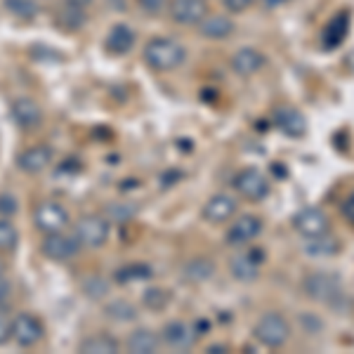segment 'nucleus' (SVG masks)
<instances>
[{
	"mask_svg": "<svg viewBox=\"0 0 354 354\" xmlns=\"http://www.w3.org/2000/svg\"><path fill=\"white\" fill-rule=\"evenodd\" d=\"M182 274H185L187 281L203 283V281H208V279L215 274V265H213V260H208V258H194V260H189L185 265Z\"/></svg>",
	"mask_w": 354,
	"mask_h": 354,
	"instance_id": "24",
	"label": "nucleus"
},
{
	"mask_svg": "<svg viewBox=\"0 0 354 354\" xmlns=\"http://www.w3.org/2000/svg\"><path fill=\"white\" fill-rule=\"evenodd\" d=\"M347 26H350V17H347V15H338L333 21H330V26L326 28V36H324V41H326L328 48L338 45L342 38H345Z\"/></svg>",
	"mask_w": 354,
	"mask_h": 354,
	"instance_id": "27",
	"label": "nucleus"
},
{
	"mask_svg": "<svg viewBox=\"0 0 354 354\" xmlns=\"http://www.w3.org/2000/svg\"><path fill=\"white\" fill-rule=\"evenodd\" d=\"M135 41H137V36H135V28L133 26H128V24H113L109 28V36H106V50H109L111 55H116V57H121V55H128L130 50L135 48Z\"/></svg>",
	"mask_w": 354,
	"mask_h": 354,
	"instance_id": "18",
	"label": "nucleus"
},
{
	"mask_svg": "<svg viewBox=\"0 0 354 354\" xmlns=\"http://www.w3.org/2000/svg\"><path fill=\"white\" fill-rule=\"evenodd\" d=\"M260 232H262V220L258 215H241L239 220H234V225L227 232V243L248 245L260 236Z\"/></svg>",
	"mask_w": 354,
	"mask_h": 354,
	"instance_id": "12",
	"label": "nucleus"
},
{
	"mask_svg": "<svg viewBox=\"0 0 354 354\" xmlns=\"http://www.w3.org/2000/svg\"><path fill=\"white\" fill-rule=\"evenodd\" d=\"M230 64H232V71L236 73V76L248 78V76H255V73L265 66V55L255 48H241L232 55Z\"/></svg>",
	"mask_w": 354,
	"mask_h": 354,
	"instance_id": "16",
	"label": "nucleus"
},
{
	"mask_svg": "<svg viewBox=\"0 0 354 354\" xmlns=\"http://www.w3.org/2000/svg\"><path fill=\"white\" fill-rule=\"evenodd\" d=\"M43 333H45V328H43V324H41V319H38V317L26 314V312H21V314H17V317H15L12 338L17 340V345H21V347L38 345V342L43 340Z\"/></svg>",
	"mask_w": 354,
	"mask_h": 354,
	"instance_id": "10",
	"label": "nucleus"
},
{
	"mask_svg": "<svg viewBox=\"0 0 354 354\" xmlns=\"http://www.w3.org/2000/svg\"><path fill=\"white\" fill-rule=\"evenodd\" d=\"M81 248H83V243L78 241L76 234H73V236H66V234H62V232L48 234L41 243V250H43L45 258L57 260V262L76 258V255L81 253Z\"/></svg>",
	"mask_w": 354,
	"mask_h": 354,
	"instance_id": "8",
	"label": "nucleus"
},
{
	"mask_svg": "<svg viewBox=\"0 0 354 354\" xmlns=\"http://www.w3.org/2000/svg\"><path fill=\"white\" fill-rule=\"evenodd\" d=\"M274 123H277V128L281 130V133H286L288 137H300L305 135L307 130V121L305 116L293 109V106H279L277 111H274Z\"/></svg>",
	"mask_w": 354,
	"mask_h": 354,
	"instance_id": "20",
	"label": "nucleus"
},
{
	"mask_svg": "<svg viewBox=\"0 0 354 354\" xmlns=\"http://www.w3.org/2000/svg\"><path fill=\"white\" fill-rule=\"evenodd\" d=\"M293 230L298 232L302 239H317V236H322V234H328L330 220L322 208L307 205V208H302L293 215Z\"/></svg>",
	"mask_w": 354,
	"mask_h": 354,
	"instance_id": "4",
	"label": "nucleus"
},
{
	"mask_svg": "<svg viewBox=\"0 0 354 354\" xmlns=\"http://www.w3.org/2000/svg\"><path fill=\"white\" fill-rule=\"evenodd\" d=\"M5 10L17 19H36L38 15V3L36 0H5Z\"/></svg>",
	"mask_w": 354,
	"mask_h": 354,
	"instance_id": "26",
	"label": "nucleus"
},
{
	"mask_svg": "<svg viewBox=\"0 0 354 354\" xmlns=\"http://www.w3.org/2000/svg\"><path fill=\"white\" fill-rule=\"evenodd\" d=\"M10 113H12L15 123L19 125L21 130H33L43 123L41 106H38V102H33L31 97H19V100H15Z\"/></svg>",
	"mask_w": 354,
	"mask_h": 354,
	"instance_id": "15",
	"label": "nucleus"
},
{
	"mask_svg": "<svg viewBox=\"0 0 354 354\" xmlns=\"http://www.w3.org/2000/svg\"><path fill=\"white\" fill-rule=\"evenodd\" d=\"M76 236L88 248H102L109 241V222L102 215H83L76 222Z\"/></svg>",
	"mask_w": 354,
	"mask_h": 354,
	"instance_id": "7",
	"label": "nucleus"
},
{
	"mask_svg": "<svg viewBox=\"0 0 354 354\" xmlns=\"http://www.w3.org/2000/svg\"><path fill=\"white\" fill-rule=\"evenodd\" d=\"M17 208H19V203H17L12 194H0V215L10 218V215L17 213Z\"/></svg>",
	"mask_w": 354,
	"mask_h": 354,
	"instance_id": "35",
	"label": "nucleus"
},
{
	"mask_svg": "<svg viewBox=\"0 0 354 354\" xmlns=\"http://www.w3.org/2000/svg\"><path fill=\"white\" fill-rule=\"evenodd\" d=\"M135 213H137V208L128 203H116V205H111V208H106V218L116 220V222H128Z\"/></svg>",
	"mask_w": 354,
	"mask_h": 354,
	"instance_id": "32",
	"label": "nucleus"
},
{
	"mask_svg": "<svg viewBox=\"0 0 354 354\" xmlns=\"http://www.w3.org/2000/svg\"><path fill=\"white\" fill-rule=\"evenodd\" d=\"M10 338H12V324L5 317H0V345H5Z\"/></svg>",
	"mask_w": 354,
	"mask_h": 354,
	"instance_id": "37",
	"label": "nucleus"
},
{
	"mask_svg": "<svg viewBox=\"0 0 354 354\" xmlns=\"http://www.w3.org/2000/svg\"><path fill=\"white\" fill-rule=\"evenodd\" d=\"M17 239H19V234H17L12 222L0 220V250H12L17 245Z\"/></svg>",
	"mask_w": 354,
	"mask_h": 354,
	"instance_id": "31",
	"label": "nucleus"
},
{
	"mask_svg": "<svg viewBox=\"0 0 354 354\" xmlns=\"http://www.w3.org/2000/svg\"><path fill=\"white\" fill-rule=\"evenodd\" d=\"M302 288H305L307 298L314 302H324V305H335V300L342 298V283L335 274L328 272H312L305 277L302 281Z\"/></svg>",
	"mask_w": 354,
	"mask_h": 354,
	"instance_id": "3",
	"label": "nucleus"
},
{
	"mask_svg": "<svg viewBox=\"0 0 354 354\" xmlns=\"http://www.w3.org/2000/svg\"><path fill=\"white\" fill-rule=\"evenodd\" d=\"M342 213H345L347 220L354 225V194H350V196H347V201L342 203Z\"/></svg>",
	"mask_w": 354,
	"mask_h": 354,
	"instance_id": "38",
	"label": "nucleus"
},
{
	"mask_svg": "<svg viewBox=\"0 0 354 354\" xmlns=\"http://www.w3.org/2000/svg\"><path fill=\"white\" fill-rule=\"evenodd\" d=\"M340 250L338 239H333L330 234H322L317 239H305V253L310 258H330Z\"/></svg>",
	"mask_w": 354,
	"mask_h": 354,
	"instance_id": "23",
	"label": "nucleus"
},
{
	"mask_svg": "<svg viewBox=\"0 0 354 354\" xmlns=\"http://www.w3.org/2000/svg\"><path fill=\"white\" fill-rule=\"evenodd\" d=\"M68 3H76V5H88V3H93V0H68Z\"/></svg>",
	"mask_w": 354,
	"mask_h": 354,
	"instance_id": "42",
	"label": "nucleus"
},
{
	"mask_svg": "<svg viewBox=\"0 0 354 354\" xmlns=\"http://www.w3.org/2000/svg\"><path fill=\"white\" fill-rule=\"evenodd\" d=\"M222 5H225L227 12L232 15H241L245 10H250L255 5V0H222Z\"/></svg>",
	"mask_w": 354,
	"mask_h": 354,
	"instance_id": "34",
	"label": "nucleus"
},
{
	"mask_svg": "<svg viewBox=\"0 0 354 354\" xmlns=\"http://www.w3.org/2000/svg\"><path fill=\"white\" fill-rule=\"evenodd\" d=\"M236 208H239L236 198L230 196V194H213L205 201L201 215L210 225H225V222H230L236 215Z\"/></svg>",
	"mask_w": 354,
	"mask_h": 354,
	"instance_id": "11",
	"label": "nucleus"
},
{
	"mask_svg": "<svg viewBox=\"0 0 354 354\" xmlns=\"http://www.w3.org/2000/svg\"><path fill=\"white\" fill-rule=\"evenodd\" d=\"M81 352L85 354H118L121 352V342L109 335H93V338L81 342Z\"/></svg>",
	"mask_w": 354,
	"mask_h": 354,
	"instance_id": "25",
	"label": "nucleus"
},
{
	"mask_svg": "<svg viewBox=\"0 0 354 354\" xmlns=\"http://www.w3.org/2000/svg\"><path fill=\"white\" fill-rule=\"evenodd\" d=\"M83 290L90 298H102V295L106 293V283H104V279H100V277H90L88 281L83 283Z\"/></svg>",
	"mask_w": 354,
	"mask_h": 354,
	"instance_id": "33",
	"label": "nucleus"
},
{
	"mask_svg": "<svg viewBox=\"0 0 354 354\" xmlns=\"http://www.w3.org/2000/svg\"><path fill=\"white\" fill-rule=\"evenodd\" d=\"M104 312H106V317L113 319V322H133V319L137 317V310L125 300L111 302V305H106Z\"/></svg>",
	"mask_w": 354,
	"mask_h": 354,
	"instance_id": "28",
	"label": "nucleus"
},
{
	"mask_svg": "<svg viewBox=\"0 0 354 354\" xmlns=\"http://www.w3.org/2000/svg\"><path fill=\"white\" fill-rule=\"evenodd\" d=\"M208 352H210V354H220V352H227V347H225V345H210V347H208Z\"/></svg>",
	"mask_w": 354,
	"mask_h": 354,
	"instance_id": "41",
	"label": "nucleus"
},
{
	"mask_svg": "<svg viewBox=\"0 0 354 354\" xmlns=\"http://www.w3.org/2000/svg\"><path fill=\"white\" fill-rule=\"evenodd\" d=\"M262 267V253L260 250H245V253H239L236 258H232L230 262V272L236 281L250 283L258 279Z\"/></svg>",
	"mask_w": 354,
	"mask_h": 354,
	"instance_id": "14",
	"label": "nucleus"
},
{
	"mask_svg": "<svg viewBox=\"0 0 354 354\" xmlns=\"http://www.w3.org/2000/svg\"><path fill=\"white\" fill-rule=\"evenodd\" d=\"M265 5H270V8H279V5H286L288 0H262Z\"/></svg>",
	"mask_w": 354,
	"mask_h": 354,
	"instance_id": "40",
	"label": "nucleus"
},
{
	"mask_svg": "<svg viewBox=\"0 0 354 354\" xmlns=\"http://www.w3.org/2000/svg\"><path fill=\"white\" fill-rule=\"evenodd\" d=\"M145 64L153 68V71H175L177 66L185 64L187 50L182 43H177L175 38L156 36L151 41H147L145 53H142Z\"/></svg>",
	"mask_w": 354,
	"mask_h": 354,
	"instance_id": "1",
	"label": "nucleus"
},
{
	"mask_svg": "<svg viewBox=\"0 0 354 354\" xmlns=\"http://www.w3.org/2000/svg\"><path fill=\"white\" fill-rule=\"evenodd\" d=\"M10 290H12V288H10V283L5 281L3 277H0V305H3V302H8V298H10Z\"/></svg>",
	"mask_w": 354,
	"mask_h": 354,
	"instance_id": "39",
	"label": "nucleus"
},
{
	"mask_svg": "<svg viewBox=\"0 0 354 354\" xmlns=\"http://www.w3.org/2000/svg\"><path fill=\"white\" fill-rule=\"evenodd\" d=\"M145 305H147V310H151V312H161V310H165V305L170 302V298H168V293H165L163 288H149L145 293Z\"/></svg>",
	"mask_w": 354,
	"mask_h": 354,
	"instance_id": "30",
	"label": "nucleus"
},
{
	"mask_svg": "<svg viewBox=\"0 0 354 354\" xmlns=\"http://www.w3.org/2000/svg\"><path fill=\"white\" fill-rule=\"evenodd\" d=\"M168 15L180 26H198L208 17L205 0H170Z\"/></svg>",
	"mask_w": 354,
	"mask_h": 354,
	"instance_id": "9",
	"label": "nucleus"
},
{
	"mask_svg": "<svg viewBox=\"0 0 354 354\" xmlns=\"http://www.w3.org/2000/svg\"><path fill=\"white\" fill-rule=\"evenodd\" d=\"M253 338L260 342L262 347L270 350H279L290 340V324L283 314L279 312H267L258 319L253 328Z\"/></svg>",
	"mask_w": 354,
	"mask_h": 354,
	"instance_id": "2",
	"label": "nucleus"
},
{
	"mask_svg": "<svg viewBox=\"0 0 354 354\" xmlns=\"http://www.w3.org/2000/svg\"><path fill=\"white\" fill-rule=\"evenodd\" d=\"M161 347V338L149 328H137L128 338V350L133 354H153Z\"/></svg>",
	"mask_w": 354,
	"mask_h": 354,
	"instance_id": "22",
	"label": "nucleus"
},
{
	"mask_svg": "<svg viewBox=\"0 0 354 354\" xmlns=\"http://www.w3.org/2000/svg\"><path fill=\"white\" fill-rule=\"evenodd\" d=\"M3 272H5V262H0V277H3Z\"/></svg>",
	"mask_w": 354,
	"mask_h": 354,
	"instance_id": "43",
	"label": "nucleus"
},
{
	"mask_svg": "<svg viewBox=\"0 0 354 354\" xmlns=\"http://www.w3.org/2000/svg\"><path fill=\"white\" fill-rule=\"evenodd\" d=\"M55 21L59 24L64 31H78L85 21H88V15H85V10H83V5H76V3H66L62 5L59 10H57V15H55Z\"/></svg>",
	"mask_w": 354,
	"mask_h": 354,
	"instance_id": "21",
	"label": "nucleus"
},
{
	"mask_svg": "<svg viewBox=\"0 0 354 354\" xmlns=\"http://www.w3.org/2000/svg\"><path fill=\"white\" fill-rule=\"evenodd\" d=\"M161 338L173 350H192L198 340V330L187 322H170L165 324Z\"/></svg>",
	"mask_w": 354,
	"mask_h": 354,
	"instance_id": "13",
	"label": "nucleus"
},
{
	"mask_svg": "<svg viewBox=\"0 0 354 354\" xmlns=\"http://www.w3.org/2000/svg\"><path fill=\"white\" fill-rule=\"evenodd\" d=\"M137 5H140L142 10H147V12L156 15V12H161L165 5H168V0H137Z\"/></svg>",
	"mask_w": 354,
	"mask_h": 354,
	"instance_id": "36",
	"label": "nucleus"
},
{
	"mask_svg": "<svg viewBox=\"0 0 354 354\" xmlns=\"http://www.w3.org/2000/svg\"><path fill=\"white\" fill-rule=\"evenodd\" d=\"M149 277H151V267L142 265V262H137V265H128V267H123V270L116 272V281L118 283L142 281V279H149Z\"/></svg>",
	"mask_w": 354,
	"mask_h": 354,
	"instance_id": "29",
	"label": "nucleus"
},
{
	"mask_svg": "<svg viewBox=\"0 0 354 354\" xmlns=\"http://www.w3.org/2000/svg\"><path fill=\"white\" fill-rule=\"evenodd\" d=\"M33 222L43 234H57L64 232L68 227V213L62 203L57 201H43L33 210Z\"/></svg>",
	"mask_w": 354,
	"mask_h": 354,
	"instance_id": "5",
	"label": "nucleus"
},
{
	"mask_svg": "<svg viewBox=\"0 0 354 354\" xmlns=\"http://www.w3.org/2000/svg\"><path fill=\"white\" fill-rule=\"evenodd\" d=\"M234 31H236V24L227 15H208L198 24V33L208 41H225Z\"/></svg>",
	"mask_w": 354,
	"mask_h": 354,
	"instance_id": "19",
	"label": "nucleus"
},
{
	"mask_svg": "<svg viewBox=\"0 0 354 354\" xmlns=\"http://www.w3.org/2000/svg\"><path fill=\"white\" fill-rule=\"evenodd\" d=\"M53 163V149L45 145H36V147H28L26 151L19 153L17 158V165H19L24 173L28 175H36V173H43L48 165Z\"/></svg>",
	"mask_w": 354,
	"mask_h": 354,
	"instance_id": "17",
	"label": "nucleus"
},
{
	"mask_svg": "<svg viewBox=\"0 0 354 354\" xmlns=\"http://www.w3.org/2000/svg\"><path fill=\"white\" fill-rule=\"evenodd\" d=\"M234 189L241 194L243 198H248V201H262V198H267L272 185L260 170L243 168L241 173L234 175Z\"/></svg>",
	"mask_w": 354,
	"mask_h": 354,
	"instance_id": "6",
	"label": "nucleus"
}]
</instances>
